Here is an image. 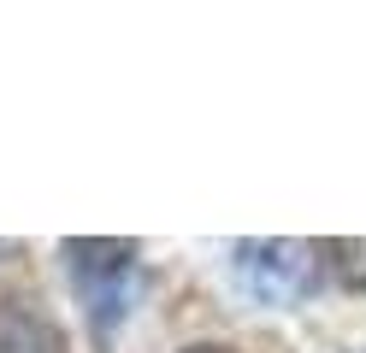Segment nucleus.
<instances>
[{
	"label": "nucleus",
	"mask_w": 366,
	"mask_h": 353,
	"mask_svg": "<svg viewBox=\"0 0 366 353\" xmlns=\"http://www.w3.org/2000/svg\"><path fill=\"white\" fill-rule=\"evenodd\" d=\"M0 353H65V336L30 306H0Z\"/></svg>",
	"instance_id": "nucleus-3"
},
{
	"label": "nucleus",
	"mask_w": 366,
	"mask_h": 353,
	"mask_svg": "<svg viewBox=\"0 0 366 353\" xmlns=\"http://www.w3.org/2000/svg\"><path fill=\"white\" fill-rule=\"evenodd\" d=\"M319 253H325L319 242H242L237 277L260 306H290L319 289V271H325Z\"/></svg>",
	"instance_id": "nucleus-2"
},
{
	"label": "nucleus",
	"mask_w": 366,
	"mask_h": 353,
	"mask_svg": "<svg viewBox=\"0 0 366 353\" xmlns=\"http://www.w3.org/2000/svg\"><path fill=\"white\" fill-rule=\"evenodd\" d=\"M183 353H237V347H224V342H195V347H183Z\"/></svg>",
	"instance_id": "nucleus-4"
},
{
	"label": "nucleus",
	"mask_w": 366,
	"mask_h": 353,
	"mask_svg": "<svg viewBox=\"0 0 366 353\" xmlns=\"http://www.w3.org/2000/svg\"><path fill=\"white\" fill-rule=\"evenodd\" d=\"M0 253H6V242H0Z\"/></svg>",
	"instance_id": "nucleus-5"
},
{
	"label": "nucleus",
	"mask_w": 366,
	"mask_h": 353,
	"mask_svg": "<svg viewBox=\"0 0 366 353\" xmlns=\"http://www.w3.org/2000/svg\"><path fill=\"white\" fill-rule=\"evenodd\" d=\"M65 259H71V282L89 306V324L95 336H112L119 318L136 300V242H65Z\"/></svg>",
	"instance_id": "nucleus-1"
}]
</instances>
